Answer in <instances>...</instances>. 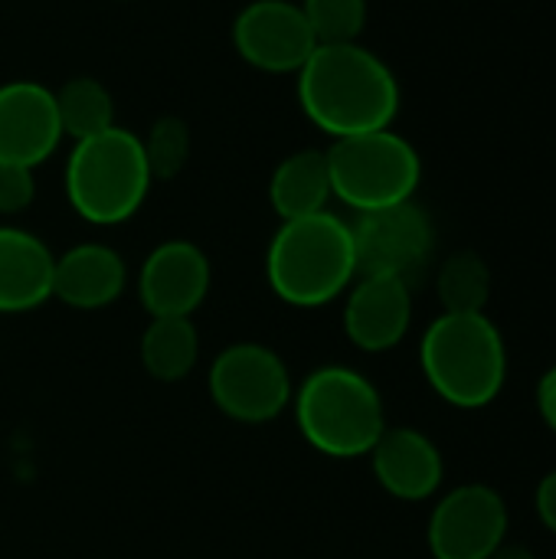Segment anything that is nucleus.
<instances>
[{
  "label": "nucleus",
  "instance_id": "1",
  "mask_svg": "<svg viewBox=\"0 0 556 559\" xmlns=\"http://www.w3.org/2000/svg\"><path fill=\"white\" fill-rule=\"evenodd\" d=\"M298 102L308 121L338 141L393 128L400 115V82L393 69L360 43L318 46L298 69Z\"/></svg>",
  "mask_w": 556,
  "mask_h": 559
},
{
  "label": "nucleus",
  "instance_id": "2",
  "mask_svg": "<svg viewBox=\"0 0 556 559\" xmlns=\"http://www.w3.org/2000/svg\"><path fill=\"white\" fill-rule=\"evenodd\" d=\"M357 278L351 223L331 210L285 219L265 249V282L292 308H324Z\"/></svg>",
  "mask_w": 556,
  "mask_h": 559
},
{
  "label": "nucleus",
  "instance_id": "3",
  "mask_svg": "<svg viewBox=\"0 0 556 559\" xmlns=\"http://www.w3.org/2000/svg\"><path fill=\"white\" fill-rule=\"evenodd\" d=\"M419 367L433 393L456 409H485L508 377L498 324L482 314H439L419 341Z\"/></svg>",
  "mask_w": 556,
  "mask_h": 559
},
{
  "label": "nucleus",
  "instance_id": "4",
  "mask_svg": "<svg viewBox=\"0 0 556 559\" xmlns=\"http://www.w3.org/2000/svg\"><path fill=\"white\" fill-rule=\"evenodd\" d=\"M305 442L328 459H364L387 432L380 390L354 367H318L292 396Z\"/></svg>",
  "mask_w": 556,
  "mask_h": 559
},
{
  "label": "nucleus",
  "instance_id": "5",
  "mask_svg": "<svg viewBox=\"0 0 556 559\" xmlns=\"http://www.w3.org/2000/svg\"><path fill=\"white\" fill-rule=\"evenodd\" d=\"M151 167L141 138L128 128H108L75 141L66 160V200L92 226L128 223L151 193Z\"/></svg>",
  "mask_w": 556,
  "mask_h": 559
},
{
  "label": "nucleus",
  "instance_id": "6",
  "mask_svg": "<svg viewBox=\"0 0 556 559\" xmlns=\"http://www.w3.org/2000/svg\"><path fill=\"white\" fill-rule=\"evenodd\" d=\"M324 154L334 200L357 216L413 200L423 180L419 151L393 128L338 138Z\"/></svg>",
  "mask_w": 556,
  "mask_h": 559
},
{
  "label": "nucleus",
  "instance_id": "7",
  "mask_svg": "<svg viewBox=\"0 0 556 559\" xmlns=\"http://www.w3.org/2000/svg\"><path fill=\"white\" fill-rule=\"evenodd\" d=\"M206 390L213 406L242 426H265L279 419L295 396L292 373L279 350L256 341L223 347L210 364Z\"/></svg>",
  "mask_w": 556,
  "mask_h": 559
},
{
  "label": "nucleus",
  "instance_id": "8",
  "mask_svg": "<svg viewBox=\"0 0 556 559\" xmlns=\"http://www.w3.org/2000/svg\"><path fill=\"white\" fill-rule=\"evenodd\" d=\"M357 275H393L410 282L433 255L436 229L429 213L416 203H397L387 210L360 213L351 223Z\"/></svg>",
  "mask_w": 556,
  "mask_h": 559
},
{
  "label": "nucleus",
  "instance_id": "9",
  "mask_svg": "<svg viewBox=\"0 0 556 559\" xmlns=\"http://www.w3.org/2000/svg\"><path fill=\"white\" fill-rule=\"evenodd\" d=\"M505 540L508 504L488 485H459L429 514L426 544L436 559H488Z\"/></svg>",
  "mask_w": 556,
  "mask_h": 559
},
{
  "label": "nucleus",
  "instance_id": "10",
  "mask_svg": "<svg viewBox=\"0 0 556 559\" xmlns=\"http://www.w3.org/2000/svg\"><path fill=\"white\" fill-rule=\"evenodd\" d=\"M233 49L252 69L272 75H298V69L318 49V39L301 13V3L292 0H252L233 20Z\"/></svg>",
  "mask_w": 556,
  "mask_h": 559
},
{
  "label": "nucleus",
  "instance_id": "11",
  "mask_svg": "<svg viewBox=\"0 0 556 559\" xmlns=\"http://www.w3.org/2000/svg\"><path fill=\"white\" fill-rule=\"evenodd\" d=\"M213 265L190 239H167L138 272V298L151 318H190L210 295Z\"/></svg>",
  "mask_w": 556,
  "mask_h": 559
},
{
  "label": "nucleus",
  "instance_id": "12",
  "mask_svg": "<svg viewBox=\"0 0 556 559\" xmlns=\"http://www.w3.org/2000/svg\"><path fill=\"white\" fill-rule=\"evenodd\" d=\"M62 138L52 88L29 79L0 85V164L36 170L56 154Z\"/></svg>",
  "mask_w": 556,
  "mask_h": 559
},
{
  "label": "nucleus",
  "instance_id": "13",
  "mask_svg": "<svg viewBox=\"0 0 556 559\" xmlns=\"http://www.w3.org/2000/svg\"><path fill=\"white\" fill-rule=\"evenodd\" d=\"M344 295V334L357 350L387 354L410 334V282L393 275H357Z\"/></svg>",
  "mask_w": 556,
  "mask_h": 559
},
{
  "label": "nucleus",
  "instance_id": "14",
  "mask_svg": "<svg viewBox=\"0 0 556 559\" xmlns=\"http://www.w3.org/2000/svg\"><path fill=\"white\" fill-rule=\"evenodd\" d=\"M367 459L377 485L397 501H429L446 478L439 445L413 426H387Z\"/></svg>",
  "mask_w": 556,
  "mask_h": 559
},
{
  "label": "nucleus",
  "instance_id": "15",
  "mask_svg": "<svg viewBox=\"0 0 556 559\" xmlns=\"http://www.w3.org/2000/svg\"><path fill=\"white\" fill-rule=\"evenodd\" d=\"M128 288L125 259L105 242H79L56 255L52 298L75 311H102Z\"/></svg>",
  "mask_w": 556,
  "mask_h": 559
},
{
  "label": "nucleus",
  "instance_id": "16",
  "mask_svg": "<svg viewBox=\"0 0 556 559\" xmlns=\"http://www.w3.org/2000/svg\"><path fill=\"white\" fill-rule=\"evenodd\" d=\"M52 249L29 229L0 226V314H26L52 298Z\"/></svg>",
  "mask_w": 556,
  "mask_h": 559
},
{
  "label": "nucleus",
  "instance_id": "17",
  "mask_svg": "<svg viewBox=\"0 0 556 559\" xmlns=\"http://www.w3.org/2000/svg\"><path fill=\"white\" fill-rule=\"evenodd\" d=\"M331 200H334V193H331V170H328L324 151H318V147L292 151L272 170L269 203L282 223L324 213Z\"/></svg>",
  "mask_w": 556,
  "mask_h": 559
},
{
  "label": "nucleus",
  "instance_id": "18",
  "mask_svg": "<svg viewBox=\"0 0 556 559\" xmlns=\"http://www.w3.org/2000/svg\"><path fill=\"white\" fill-rule=\"evenodd\" d=\"M200 360V334L190 318H151L141 334V364L157 383H180Z\"/></svg>",
  "mask_w": 556,
  "mask_h": 559
},
{
  "label": "nucleus",
  "instance_id": "19",
  "mask_svg": "<svg viewBox=\"0 0 556 559\" xmlns=\"http://www.w3.org/2000/svg\"><path fill=\"white\" fill-rule=\"evenodd\" d=\"M56 111L62 134L72 141L95 138L115 128V98L95 75H72L56 88Z\"/></svg>",
  "mask_w": 556,
  "mask_h": 559
},
{
  "label": "nucleus",
  "instance_id": "20",
  "mask_svg": "<svg viewBox=\"0 0 556 559\" xmlns=\"http://www.w3.org/2000/svg\"><path fill=\"white\" fill-rule=\"evenodd\" d=\"M436 295L446 314H482L492 298L488 262L472 249L452 252L436 275Z\"/></svg>",
  "mask_w": 556,
  "mask_h": 559
},
{
  "label": "nucleus",
  "instance_id": "21",
  "mask_svg": "<svg viewBox=\"0 0 556 559\" xmlns=\"http://www.w3.org/2000/svg\"><path fill=\"white\" fill-rule=\"evenodd\" d=\"M318 46L357 43L367 26V0H301Z\"/></svg>",
  "mask_w": 556,
  "mask_h": 559
},
{
  "label": "nucleus",
  "instance_id": "22",
  "mask_svg": "<svg viewBox=\"0 0 556 559\" xmlns=\"http://www.w3.org/2000/svg\"><path fill=\"white\" fill-rule=\"evenodd\" d=\"M154 180H174L190 160V128L177 115H161L141 138Z\"/></svg>",
  "mask_w": 556,
  "mask_h": 559
},
{
  "label": "nucleus",
  "instance_id": "23",
  "mask_svg": "<svg viewBox=\"0 0 556 559\" xmlns=\"http://www.w3.org/2000/svg\"><path fill=\"white\" fill-rule=\"evenodd\" d=\"M36 200V177L29 167L0 164V216H20Z\"/></svg>",
  "mask_w": 556,
  "mask_h": 559
},
{
  "label": "nucleus",
  "instance_id": "24",
  "mask_svg": "<svg viewBox=\"0 0 556 559\" xmlns=\"http://www.w3.org/2000/svg\"><path fill=\"white\" fill-rule=\"evenodd\" d=\"M534 508H537V518L541 524L556 537V468L551 475H544V481L537 485V495H534Z\"/></svg>",
  "mask_w": 556,
  "mask_h": 559
},
{
  "label": "nucleus",
  "instance_id": "25",
  "mask_svg": "<svg viewBox=\"0 0 556 559\" xmlns=\"http://www.w3.org/2000/svg\"><path fill=\"white\" fill-rule=\"evenodd\" d=\"M537 413L547 423V429L556 436V364L537 383Z\"/></svg>",
  "mask_w": 556,
  "mask_h": 559
},
{
  "label": "nucleus",
  "instance_id": "26",
  "mask_svg": "<svg viewBox=\"0 0 556 559\" xmlns=\"http://www.w3.org/2000/svg\"><path fill=\"white\" fill-rule=\"evenodd\" d=\"M488 559H537L531 554V547H524V544H511V540H505L495 554Z\"/></svg>",
  "mask_w": 556,
  "mask_h": 559
}]
</instances>
